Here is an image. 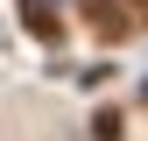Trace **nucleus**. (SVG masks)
<instances>
[{
    "label": "nucleus",
    "mask_w": 148,
    "mask_h": 141,
    "mask_svg": "<svg viewBox=\"0 0 148 141\" xmlns=\"http://www.w3.org/2000/svg\"><path fill=\"white\" fill-rule=\"evenodd\" d=\"M28 28H35V35H57V14H49V0H28Z\"/></svg>",
    "instance_id": "nucleus-2"
},
{
    "label": "nucleus",
    "mask_w": 148,
    "mask_h": 141,
    "mask_svg": "<svg viewBox=\"0 0 148 141\" xmlns=\"http://www.w3.org/2000/svg\"><path fill=\"white\" fill-rule=\"evenodd\" d=\"M78 7H85V14H92V21H99L106 35H120V28H127V14L113 7V0H78Z\"/></svg>",
    "instance_id": "nucleus-1"
}]
</instances>
